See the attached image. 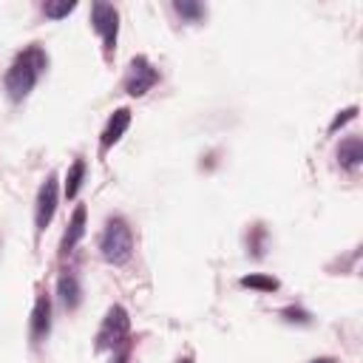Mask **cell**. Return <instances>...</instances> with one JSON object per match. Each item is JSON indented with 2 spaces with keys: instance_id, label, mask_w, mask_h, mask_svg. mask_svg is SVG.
<instances>
[{
  "instance_id": "1",
  "label": "cell",
  "mask_w": 363,
  "mask_h": 363,
  "mask_svg": "<svg viewBox=\"0 0 363 363\" xmlns=\"http://www.w3.org/2000/svg\"><path fill=\"white\" fill-rule=\"evenodd\" d=\"M45 68H48V54L43 51V45L34 43V45L23 48L14 57V62L9 65V71H6V94H9V99L11 102L26 99L31 94V88L37 85V79L45 74Z\"/></svg>"
},
{
  "instance_id": "2",
  "label": "cell",
  "mask_w": 363,
  "mask_h": 363,
  "mask_svg": "<svg viewBox=\"0 0 363 363\" xmlns=\"http://www.w3.org/2000/svg\"><path fill=\"white\" fill-rule=\"evenodd\" d=\"M99 252L108 264H125L133 252V230L122 216H111L99 235Z\"/></svg>"
},
{
  "instance_id": "3",
  "label": "cell",
  "mask_w": 363,
  "mask_h": 363,
  "mask_svg": "<svg viewBox=\"0 0 363 363\" xmlns=\"http://www.w3.org/2000/svg\"><path fill=\"white\" fill-rule=\"evenodd\" d=\"M128 329H130V318H128L125 306L113 303V306L105 312L102 326H99V332H96V349H113V352H116V349L125 343Z\"/></svg>"
},
{
  "instance_id": "4",
  "label": "cell",
  "mask_w": 363,
  "mask_h": 363,
  "mask_svg": "<svg viewBox=\"0 0 363 363\" xmlns=\"http://www.w3.org/2000/svg\"><path fill=\"white\" fill-rule=\"evenodd\" d=\"M91 26L102 37L105 54L111 57L116 48V34H119V11L111 3H94L91 6Z\"/></svg>"
},
{
  "instance_id": "5",
  "label": "cell",
  "mask_w": 363,
  "mask_h": 363,
  "mask_svg": "<svg viewBox=\"0 0 363 363\" xmlns=\"http://www.w3.org/2000/svg\"><path fill=\"white\" fill-rule=\"evenodd\" d=\"M159 82V71L153 68V62L147 57H133L130 65H128V74H125V91L130 96H142L147 94L153 85Z\"/></svg>"
},
{
  "instance_id": "6",
  "label": "cell",
  "mask_w": 363,
  "mask_h": 363,
  "mask_svg": "<svg viewBox=\"0 0 363 363\" xmlns=\"http://www.w3.org/2000/svg\"><path fill=\"white\" fill-rule=\"evenodd\" d=\"M57 176L54 173H48L45 176V182L40 184V190H37V204H34V224H37V233H43L48 224H51V218H54V210H57Z\"/></svg>"
},
{
  "instance_id": "7",
  "label": "cell",
  "mask_w": 363,
  "mask_h": 363,
  "mask_svg": "<svg viewBox=\"0 0 363 363\" xmlns=\"http://www.w3.org/2000/svg\"><path fill=\"white\" fill-rule=\"evenodd\" d=\"M128 125H130V108H116V111L111 113V119H108L105 130H102L99 150H102V153H108V150L122 139V133L128 130Z\"/></svg>"
},
{
  "instance_id": "8",
  "label": "cell",
  "mask_w": 363,
  "mask_h": 363,
  "mask_svg": "<svg viewBox=\"0 0 363 363\" xmlns=\"http://www.w3.org/2000/svg\"><path fill=\"white\" fill-rule=\"evenodd\" d=\"M51 329V298L45 292L37 295L34 301V309H31V337L34 343H40Z\"/></svg>"
},
{
  "instance_id": "9",
  "label": "cell",
  "mask_w": 363,
  "mask_h": 363,
  "mask_svg": "<svg viewBox=\"0 0 363 363\" xmlns=\"http://www.w3.org/2000/svg\"><path fill=\"white\" fill-rule=\"evenodd\" d=\"M85 235V204H77V210L71 213V221H68V227H65V235H62V244H60V252L62 255H68L77 244H79V238Z\"/></svg>"
},
{
  "instance_id": "10",
  "label": "cell",
  "mask_w": 363,
  "mask_h": 363,
  "mask_svg": "<svg viewBox=\"0 0 363 363\" xmlns=\"http://www.w3.org/2000/svg\"><path fill=\"white\" fill-rule=\"evenodd\" d=\"M57 295L62 301L65 309H77L79 301H82V286H79V278L74 272H62L60 281H57Z\"/></svg>"
},
{
  "instance_id": "11",
  "label": "cell",
  "mask_w": 363,
  "mask_h": 363,
  "mask_svg": "<svg viewBox=\"0 0 363 363\" xmlns=\"http://www.w3.org/2000/svg\"><path fill=\"white\" fill-rule=\"evenodd\" d=\"M337 159H340V164L346 170L360 167V162H363V139L360 136H346L340 142V147H337Z\"/></svg>"
},
{
  "instance_id": "12",
  "label": "cell",
  "mask_w": 363,
  "mask_h": 363,
  "mask_svg": "<svg viewBox=\"0 0 363 363\" xmlns=\"http://www.w3.org/2000/svg\"><path fill=\"white\" fill-rule=\"evenodd\" d=\"M238 284L244 289H255V292H275L278 289V281L272 275H261V272H250V275H241Z\"/></svg>"
},
{
  "instance_id": "13",
  "label": "cell",
  "mask_w": 363,
  "mask_h": 363,
  "mask_svg": "<svg viewBox=\"0 0 363 363\" xmlns=\"http://www.w3.org/2000/svg\"><path fill=\"white\" fill-rule=\"evenodd\" d=\"M82 179H85V162L77 159L65 173V199H77V193L82 187Z\"/></svg>"
},
{
  "instance_id": "14",
  "label": "cell",
  "mask_w": 363,
  "mask_h": 363,
  "mask_svg": "<svg viewBox=\"0 0 363 363\" xmlns=\"http://www.w3.org/2000/svg\"><path fill=\"white\" fill-rule=\"evenodd\" d=\"M74 9H77V3H74V0H62V3H43V11H45V17H51V20L68 17Z\"/></svg>"
},
{
  "instance_id": "15",
  "label": "cell",
  "mask_w": 363,
  "mask_h": 363,
  "mask_svg": "<svg viewBox=\"0 0 363 363\" xmlns=\"http://www.w3.org/2000/svg\"><path fill=\"white\" fill-rule=\"evenodd\" d=\"M173 9H176L182 17H187V20H201V17H204V6H201V3H193V0H176Z\"/></svg>"
},
{
  "instance_id": "16",
  "label": "cell",
  "mask_w": 363,
  "mask_h": 363,
  "mask_svg": "<svg viewBox=\"0 0 363 363\" xmlns=\"http://www.w3.org/2000/svg\"><path fill=\"white\" fill-rule=\"evenodd\" d=\"M281 315L289 323H312V315L306 309H301V306H286V309H281Z\"/></svg>"
},
{
  "instance_id": "17",
  "label": "cell",
  "mask_w": 363,
  "mask_h": 363,
  "mask_svg": "<svg viewBox=\"0 0 363 363\" xmlns=\"http://www.w3.org/2000/svg\"><path fill=\"white\" fill-rule=\"evenodd\" d=\"M354 116H357V105H349V108H343V111H340V113L332 119V125H329V133H335L337 128H343V125H346V122H352Z\"/></svg>"
},
{
  "instance_id": "18",
  "label": "cell",
  "mask_w": 363,
  "mask_h": 363,
  "mask_svg": "<svg viewBox=\"0 0 363 363\" xmlns=\"http://www.w3.org/2000/svg\"><path fill=\"white\" fill-rule=\"evenodd\" d=\"M309 363H335V357H315V360H309Z\"/></svg>"
},
{
  "instance_id": "19",
  "label": "cell",
  "mask_w": 363,
  "mask_h": 363,
  "mask_svg": "<svg viewBox=\"0 0 363 363\" xmlns=\"http://www.w3.org/2000/svg\"><path fill=\"white\" fill-rule=\"evenodd\" d=\"M176 363H193V357H179Z\"/></svg>"
}]
</instances>
